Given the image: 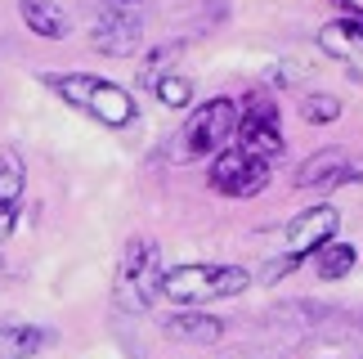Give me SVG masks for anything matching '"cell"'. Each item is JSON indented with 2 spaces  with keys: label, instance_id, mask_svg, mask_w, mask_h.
I'll return each mask as SVG.
<instances>
[{
  "label": "cell",
  "instance_id": "1",
  "mask_svg": "<svg viewBox=\"0 0 363 359\" xmlns=\"http://www.w3.org/2000/svg\"><path fill=\"white\" fill-rule=\"evenodd\" d=\"M45 86L59 94L67 108H77V113L94 117L99 126H135L139 108H135V94L121 90L117 81H104V77H90V72H50Z\"/></svg>",
  "mask_w": 363,
  "mask_h": 359
},
{
  "label": "cell",
  "instance_id": "2",
  "mask_svg": "<svg viewBox=\"0 0 363 359\" xmlns=\"http://www.w3.org/2000/svg\"><path fill=\"white\" fill-rule=\"evenodd\" d=\"M162 247L152 238H130L117 260V306L130 314L152 310V301L162 297Z\"/></svg>",
  "mask_w": 363,
  "mask_h": 359
},
{
  "label": "cell",
  "instance_id": "3",
  "mask_svg": "<svg viewBox=\"0 0 363 359\" xmlns=\"http://www.w3.org/2000/svg\"><path fill=\"white\" fill-rule=\"evenodd\" d=\"M251 274L242 265H175L162 279V297L175 306H206V301H225L247 292Z\"/></svg>",
  "mask_w": 363,
  "mask_h": 359
},
{
  "label": "cell",
  "instance_id": "4",
  "mask_svg": "<svg viewBox=\"0 0 363 359\" xmlns=\"http://www.w3.org/2000/svg\"><path fill=\"white\" fill-rule=\"evenodd\" d=\"M233 135H238V104L233 99H206L202 108H193V117L184 121V131L175 135V158H216Z\"/></svg>",
  "mask_w": 363,
  "mask_h": 359
},
{
  "label": "cell",
  "instance_id": "5",
  "mask_svg": "<svg viewBox=\"0 0 363 359\" xmlns=\"http://www.w3.org/2000/svg\"><path fill=\"white\" fill-rule=\"evenodd\" d=\"M211 189L225 193V198H256V193L269 184V158L251 153L242 144H225L211 158Z\"/></svg>",
  "mask_w": 363,
  "mask_h": 359
},
{
  "label": "cell",
  "instance_id": "6",
  "mask_svg": "<svg viewBox=\"0 0 363 359\" xmlns=\"http://www.w3.org/2000/svg\"><path fill=\"white\" fill-rule=\"evenodd\" d=\"M238 144L251 148L260 158H278L283 153V126H278V108L264 99V94H251L238 108Z\"/></svg>",
  "mask_w": 363,
  "mask_h": 359
},
{
  "label": "cell",
  "instance_id": "7",
  "mask_svg": "<svg viewBox=\"0 0 363 359\" xmlns=\"http://www.w3.org/2000/svg\"><path fill=\"white\" fill-rule=\"evenodd\" d=\"M337 229H341V211L337 206H328V202H318V206H310V211H301V216H291V225H287V252L291 256H314L323 243H332L337 238Z\"/></svg>",
  "mask_w": 363,
  "mask_h": 359
},
{
  "label": "cell",
  "instance_id": "8",
  "mask_svg": "<svg viewBox=\"0 0 363 359\" xmlns=\"http://www.w3.org/2000/svg\"><path fill=\"white\" fill-rule=\"evenodd\" d=\"M90 45L99 54H108V59H125V54H135L144 45V27L125 9H104L90 27Z\"/></svg>",
  "mask_w": 363,
  "mask_h": 359
},
{
  "label": "cell",
  "instance_id": "9",
  "mask_svg": "<svg viewBox=\"0 0 363 359\" xmlns=\"http://www.w3.org/2000/svg\"><path fill=\"white\" fill-rule=\"evenodd\" d=\"M337 5H341V18L318 32V45L332 59H359L363 54V9H354L350 0H337Z\"/></svg>",
  "mask_w": 363,
  "mask_h": 359
},
{
  "label": "cell",
  "instance_id": "10",
  "mask_svg": "<svg viewBox=\"0 0 363 359\" xmlns=\"http://www.w3.org/2000/svg\"><path fill=\"white\" fill-rule=\"evenodd\" d=\"M337 184H350V158L337 148H323L296 167V189H337Z\"/></svg>",
  "mask_w": 363,
  "mask_h": 359
},
{
  "label": "cell",
  "instance_id": "11",
  "mask_svg": "<svg viewBox=\"0 0 363 359\" xmlns=\"http://www.w3.org/2000/svg\"><path fill=\"white\" fill-rule=\"evenodd\" d=\"M162 333L175 337V341H198V346H211V341L225 337V324L216 314H202V310H179V314H166L162 319Z\"/></svg>",
  "mask_w": 363,
  "mask_h": 359
},
{
  "label": "cell",
  "instance_id": "12",
  "mask_svg": "<svg viewBox=\"0 0 363 359\" xmlns=\"http://www.w3.org/2000/svg\"><path fill=\"white\" fill-rule=\"evenodd\" d=\"M54 341L50 328L36 324H5L0 328V359H32L36 350H45Z\"/></svg>",
  "mask_w": 363,
  "mask_h": 359
},
{
  "label": "cell",
  "instance_id": "13",
  "mask_svg": "<svg viewBox=\"0 0 363 359\" xmlns=\"http://www.w3.org/2000/svg\"><path fill=\"white\" fill-rule=\"evenodd\" d=\"M18 13L36 36H45V40H63L67 36V13L54 5V0H18Z\"/></svg>",
  "mask_w": 363,
  "mask_h": 359
},
{
  "label": "cell",
  "instance_id": "14",
  "mask_svg": "<svg viewBox=\"0 0 363 359\" xmlns=\"http://www.w3.org/2000/svg\"><path fill=\"white\" fill-rule=\"evenodd\" d=\"M354 265H359V247L354 243H337V238H332V243H323L314 252V270H318V279H328V283L345 279Z\"/></svg>",
  "mask_w": 363,
  "mask_h": 359
},
{
  "label": "cell",
  "instance_id": "15",
  "mask_svg": "<svg viewBox=\"0 0 363 359\" xmlns=\"http://www.w3.org/2000/svg\"><path fill=\"white\" fill-rule=\"evenodd\" d=\"M144 86L166 108H189V99H193V81L184 72H144Z\"/></svg>",
  "mask_w": 363,
  "mask_h": 359
},
{
  "label": "cell",
  "instance_id": "16",
  "mask_svg": "<svg viewBox=\"0 0 363 359\" xmlns=\"http://www.w3.org/2000/svg\"><path fill=\"white\" fill-rule=\"evenodd\" d=\"M23 189H27V167L13 148H5L0 153V206H18Z\"/></svg>",
  "mask_w": 363,
  "mask_h": 359
},
{
  "label": "cell",
  "instance_id": "17",
  "mask_svg": "<svg viewBox=\"0 0 363 359\" xmlns=\"http://www.w3.org/2000/svg\"><path fill=\"white\" fill-rule=\"evenodd\" d=\"M301 117L310 121V126H332V121L341 117V99L337 94H305Z\"/></svg>",
  "mask_w": 363,
  "mask_h": 359
},
{
  "label": "cell",
  "instance_id": "18",
  "mask_svg": "<svg viewBox=\"0 0 363 359\" xmlns=\"http://www.w3.org/2000/svg\"><path fill=\"white\" fill-rule=\"evenodd\" d=\"M13 225H18V206H0V243L13 233Z\"/></svg>",
  "mask_w": 363,
  "mask_h": 359
},
{
  "label": "cell",
  "instance_id": "19",
  "mask_svg": "<svg viewBox=\"0 0 363 359\" xmlns=\"http://www.w3.org/2000/svg\"><path fill=\"white\" fill-rule=\"evenodd\" d=\"M350 184H363V158H350Z\"/></svg>",
  "mask_w": 363,
  "mask_h": 359
},
{
  "label": "cell",
  "instance_id": "20",
  "mask_svg": "<svg viewBox=\"0 0 363 359\" xmlns=\"http://www.w3.org/2000/svg\"><path fill=\"white\" fill-rule=\"evenodd\" d=\"M104 5H108V9H135L139 0H104Z\"/></svg>",
  "mask_w": 363,
  "mask_h": 359
}]
</instances>
